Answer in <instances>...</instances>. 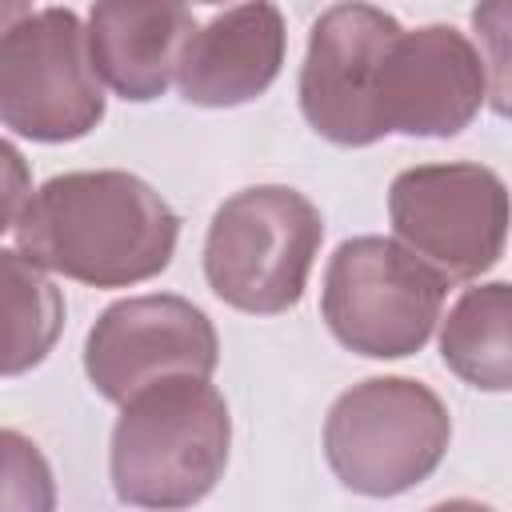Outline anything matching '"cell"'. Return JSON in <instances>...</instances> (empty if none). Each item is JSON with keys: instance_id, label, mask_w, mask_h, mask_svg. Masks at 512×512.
Listing matches in <instances>:
<instances>
[{"instance_id": "cell-8", "label": "cell", "mask_w": 512, "mask_h": 512, "mask_svg": "<svg viewBox=\"0 0 512 512\" xmlns=\"http://www.w3.org/2000/svg\"><path fill=\"white\" fill-rule=\"evenodd\" d=\"M220 340L204 308L172 292H148L108 304L84 340L88 384L124 404L160 376H212Z\"/></svg>"}, {"instance_id": "cell-6", "label": "cell", "mask_w": 512, "mask_h": 512, "mask_svg": "<svg viewBox=\"0 0 512 512\" xmlns=\"http://www.w3.org/2000/svg\"><path fill=\"white\" fill-rule=\"evenodd\" d=\"M448 276L388 236L344 240L324 268L320 316L356 356L400 360L436 332Z\"/></svg>"}, {"instance_id": "cell-13", "label": "cell", "mask_w": 512, "mask_h": 512, "mask_svg": "<svg viewBox=\"0 0 512 512\" xmlns=\"http://www.w3.org/2000/svg\"><path fill=\"white\" fill-rule=\"evenodd\" d=\"M512 288L504 280L464 288L460 300L440 316V360L464 384L480 392L512 388V352H508Z\"/></svg>"}, {"instance_id": "cell-7", "label": "cell", "mask_w": 512, "mask_h": 512, "mask_svg": "<svg viewBox=\"0 0 512 512\" xmlns=\"http://www.w3.org/2000/svg\"><path fill=\"white\" fill-rule=\"evenodd\" d=\"M388 220L396 240L436 272L476 280L504 256L508 188L488 164H416L392 180Z\"/></svg>"}, {"instance_id": "cell-5", "label": "cell", "mask_w": 512, "mask_h": 512, "mask_svg": "<svg viewBox=\"0 0 512 512\" xmlns=\"http://www.w3.org/2000/svg\"><path fill=\"white\" fill-rule=\"evenodd\" d=\"M452 440L444 400L412 376H372L336 396L324 420V456L360 496H400L424 484Z\"/></svg>"}, {"instance_id": "cell-10", "label": "cell", "mask_w": 512, "mask_h": 512, "mask_svg": "<svg viewBox=\"0 0 512 512\" xmlns=\"http://www.w3.org/2000/svg\"><path fill=\"white\" fill-rule=\"evenodd\" d=\"M484 104L488 72L476 44L460 28H400L376 80V120L384 136H456Z\"/></svg>"}, {"instance_id": "cell-18", "label": "cell", "mask_w": 512, "mask_h": 512, "mask_svg": "<svg viewBox=\"0 0 512 512\" xmlns=\"http://www.w3.org/2000/svg\"><path fill=\"white\" fill-rule=\"evenodd\" d=\"M192 4H224V0H192Z\"/></svg>"}, {"instance_id": "cell-3", "label": "cell", "mask_w": 512, "mask_h": 512, "mask_svg": "<svg viewBox=\"0 0 512 512\" xmlns=\"http://www.w3.org/2000/svg\"><path fill=\"white\" fill-rule=\"evenodd\" d=\"M324 240L320 208L288 184L232 192L204 236L208 288L236 312L280 316L300 304Z\"/></svg>"}, {"instance_id": "cell-12", "label": "cell", "mask_w": 512, "mask_h": 512, "mask_svg": "<svg viewBox=\"0 0 512 512\" xmlns=\"http://www.w3.org/2000/svg\"><path fill=\"white\" fill-rule=\"evenodd\" d=\"M192 28L184 0H92L84 24L100 84L132 104L168 92Z\"/></svg>"}, {"instance_id": "cell-4", "label": "cell", "mask_w": 512, "mask_h": 512, "mask_svg": "<svg viewBox=\"0 0 512 512\" xmlns=\"http://www.w3.org/2000/svg\"><path fill=\"white\" fill-rule=\"evenodd\" d=\"M104 120V84L72 8L0 0V124L24 140L68 144Z\"/></svg>"}, {"instance_id": "cell-14", "label": "cell", "mask_w": 512, "mask_h": 512, "mask_svg": "<svg viewBox=\"0 0 512 512\" xmlns=\"http://www.w3.org/2000/svg\"><path fill=\"white\" fill-rule=\"evenodd\" d=\"M64 332V296L48 268L20 248H0V376H24L48 360Z\"/></svg>"}, {"instance_id": "cell-9", "label": "cell", "mask_w": 512, "mask_h": 512, "mask_svg": "<svg viewBox=\"0 0 512 512\" xmlns=\"http://www.w3.org/2000/svg\"><path fill=\"white\" fill-rule=\"evenodd\" d=\"M396 36L400 20L364 0L320 12L300 64V112L316 136L340 148H364L384 136L376 120V80Z\"/></svg>"}, {"instance_id": "cell-2", "label": "cell", "mask_w": 512, "mask_h": 512, "mask_svg": "<svg viewBox=\"0 0 512 512\" xmlns=\"http://www.w3.org/2000/svg\"><path fill=\"white\" fill-rule=\"evenodd\" d=\"M232 416L208 376H160L136 388L116 416L108 472L120 504H200L228 468Z\"/></svg>"}, {"instance_id": "cell-16", "label": "cell", "mask_w": 512, "mask_h": 512, "mask_svg": "<svg viewBox=\"0 0 512 512\" xmlns=\"http://www.w3.org/2000/svg\"><path fill=\"white\" fill-rule=\"evenodd\" d=\"M472 24L480 32V40H492V52L484 56V72H488V104L492 112L508 108V52H504V28H508V0H480L472 8Z\"/></svg>"}, {"instance_id": "cell-11", "label": "cell", "mask_w": 512, "mask_h": 512, "mask_svg": "<svg viewBox=\"0 0 512 512\" xmlns=\"http://www.w3.org/2000/svg\"><path fill=\"white\" fill-rule=\"evenodd\" d=\"M284 16L272 0H244L192 28L176 64V88L196 108H236L264 96L284 68Z\"/></svg>"}, {"instance_id": "cell-1", "label": "cell", "mask_w": 512, "mask_h": 512, "mask_svg": "<svg viewBox=\"0 0 512 512\" xmlns=\"http://www.w3.org/2000/svg\"><path fill=\"white\" fill-rule=\"evenodd\" d=\"M176 240L180 216L172 204L120 168L44 180L16 220V248L28 260L92 288H128L160 276L176 256Z\"/></svg>"}, {"instance_id": "cell-17", "label": "cell", "mask_w": 512, "mask_h": 512, "mask_svg": "<svg viewBox=\"0 0 512 512\" xmlns=\"http://www.w3.org/2000/svg\"><path fill=\"white\" fill-rule=\"evenodd\" d=\"M32 196V172H28V160L16 144H8L0 136V236L8 228H16L24 204Z\"/></svg>"}, {"instance_id": "cell-15", "label": "cell", "mask_w": 512, "mask_h": 512, "mask_svg": "<svg viewBox=\"0 0 512 512\" xmlns=\"http://www.w3.org/2000/svg\"><path fill=\"white\" fill-rule=\"evenodd\" d=\"M0 508H12V512L56 508L52 464L40 452V444L16 428H0Z\"/></svg>"}]
</instances>
